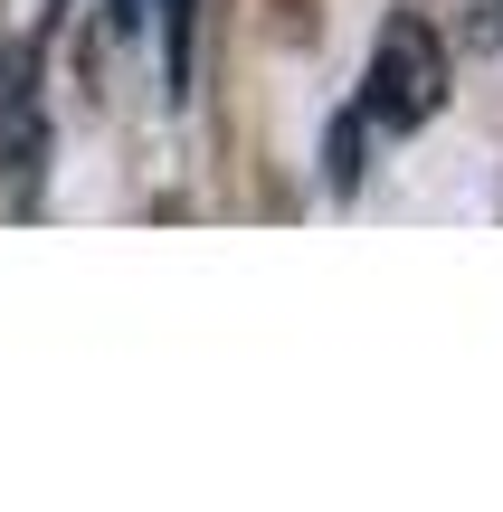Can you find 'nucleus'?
Segmentation results:
<instances>
[{"label":"nucleus","instance_id":"obj_1","mask_svg":"<svg viewBox=\"0 0 503 512\" xmlns=\"http://www.w3.org/2000/svg\"><path fill=\"white\" fill-rule=\"evenodd\" d=\"M361 124L380 133H418L437 105H447V38L418 10H390V29L371 38V67H361Z\"/></svg>","mask_w":503,"mask_h":512},{"label":"nucleus","instance_id":"obj_2","mask_svg":"<svg viewBox=\"0 0 503 512\" xmlns=\"http://www.w3.org/2000/svg\"><path fill=\"white\" fill-rule=\"evenodd\" d=\"M0 162L19 171V200H29V171H38V86H29V57H10V76H0Z\"/></svg>","mask_w":503,"mask_h":512},{"label":"nucleus","instance_id":"obj_3","mask_svg":"<svg viewBox=\"0 0 503 512\" xmlns=\"http://www.w3.org/2000/svg\"><path fill=\"white\" fill-rule=\"evenodd\" d=\"M162 19V95L190 105V48H200V0H152Z\"/></svg>","mask_w":503,"mask_h":512},{"label":"nucleus","instance_id":"obj_4","mask_svg":"<svg viewBox=\"0 0 503 512\" xmlns=\"http://www.w3.org/2000/svg\"><path fill=\"white\" fill-rule=\"evenodd\" d=\"M143 19H152V0H105V29H114V38H133Z\"/></svg>","mask_w":503,"mask_h":512}]
</instances>
